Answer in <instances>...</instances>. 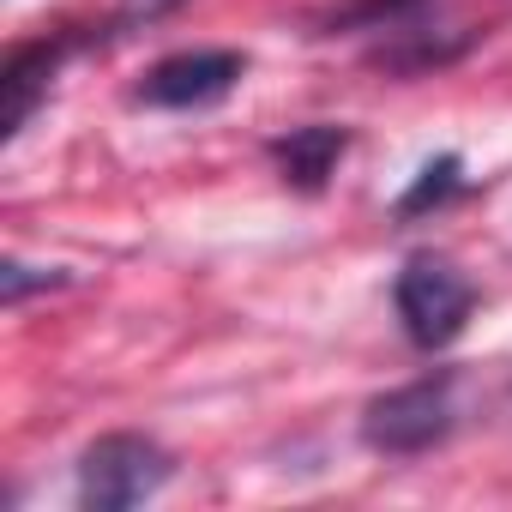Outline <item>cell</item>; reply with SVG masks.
Returning a JSON list of instances; mask_svg holds the SVG:
<instances>
[{
	"mask_svg": "<svg viewBox=\"0 0 512 512\" xmlns=\"http://www.w3.org/2000/svg\"><path fill=\"white\" fill-rule=\"evenodd\" d=\"M344 127H296L290 139H278L272 145V157H278V169H284V181H296V187H326V175L338 169V157H344Z\"/></svg>",
	"mask_w": 512,
	"mask_h": 512,
	"instance_id": "8992f818",
	"label": "cell"
},
{
	"mask_svg": "<svg viewBox=\"0 0 512 512\" xmlns=\"http://www.w3.org/2000/svg\"><path fill=\"white\" fill-rule=\"evenodd\" d=\"M235 79H241L235 49H187V55H169L145 73L139 103H151V109H205V103L229 97Z\"/></svg>",
	"mask_w": 512,
	"mask_h": 512,
	"instance_id": "277c9868",
	"label": "cell"
},
{
	"mask_svg": "<svg viewBox=\"0 0 512 512\" xmlns=\"http://www.w3.org/2000/svg\"><path fill=\"white\" fill-rule=\"evenodd\" d=\"M169 452L145 434H103L79 458V500L91 512H127L169 482Z\"/></svg>",
	"mask_w": 512,
	"mask_h": 512,
	"instance_id": "7a4b0ae2",
	"label": "cell"
},
{
	"mask_svg": "<svg viewBox=\"0 0 512 512\" xmlns=\"http://www.w3.org/2000/svg\"><path fill=\"white\" fill-rule=\"evenodd\" d=\"M452 434V374H428L410 386H392L362 410V440L380 458H416Z\"/></svg>",
	"mask_w": 512,
	"mask_h": 512,
	"instance_id": "6da1fadb",
	"label": "cell"
},
{
	"mask_svg": "<svg viewBox=\"0 0 512 512\" xmlns=\"http://www.w3.org/2000/svg\"><path fill=\"white\" fill-rule=\"evenodd\" d=\"M61 55H67V43H19L7 55V79H0V85H7V133H19L37 115V103H43Z\"/></svg>",
	"mask_w": 512,
	"mask_h": 512,
	"instance_id": "5b68a950",
	"label": "cell"
},
{
	"mask_svg": "<svg viewBox=\"0 0 512 512\" xmlns=\"http://www.w3.org/2000/svg\"><path fill=\"white\" fill-rule=\"evenodd\" d=\"M452 187H458V157H440V163H428V169H422V181L410 187L404 211H428V205H440Z\"/></svg>",
	"mask_w": 512,
	"mask_h": 512,
	"instance_id": "52a82bcc",
	"label": "cell"
},
{
	"mask_svg": "<svg viewBox=\"0 0 512 512\" xmlns=\"http://www.w3.org/2000/svg\"><path fill=\"white\" fill-rule=\"evenodd\" d=\"M398 320H404V332H410V344L416 350H440V344H452L458 332H464V320H470V308H476V290L446 266V260H410L404 272H398Z\"/></svg>",
	"mask_w": 512,
	"mask_h": 512,
	"instance_id": "3957f363",
	"label": "cell"
}]
</instances>
